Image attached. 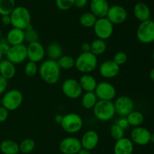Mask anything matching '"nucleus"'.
Instances as JSON below:
<instances>
[{
    "instance_id": "1",
    "label": "nucleus",
    "mask_w": 154,
    "mask_h": 154,
    "mask_svg": "<svg viewBox=\"0 0 154 154\" xmlns=\"http://www.w3.org/2000/svg\"><path fill=\"white\" fill-rule=\"evenodd\" d=\"M38 74L42 79L48 85H55L59 82L61 75V69L57 60L48 59L38 66Z\"/></svg>"
},
{
    "instance_id": "2",
    "label": "nucleus",
    "mask_w": 154,
    "mask_h": 154,
    "mask_svg": "<svg viewBox=\"0 0 154 154\" xmlns=\"http://www.w3.org/2000/svg\"><path fill=\"white\" fill-rule=\"evenodd\" d=\"M98 66L97 56L90 51L81 52L75 59V67L83 74L91 73Z\"/></svg>"
},
{
    "instance_id": "3",
    "label": "nucleus",
    "mask_w": 154,
    "mask_h": 154,
    "mask_svg": "<svg viewBox=\"0 0 154 154\" xmlns=\"http://www.w3.org/2000/svg\"><path fill=\"white\" fill-rule=\"evenodd\" d=\"M11 25L14 28L24 30L31 24V14L23 6H16L11 13Z\"/></svg>"
},
{
    "instance_id": "4",
    "label": "nucleus",
    "mask_w": 154,
    "mask_h": 154,
    "mask_svg": "<svg viewBox=\"0 0 154 154\" xmlns=\"http://www.w3.org/2000/svg\"><path fill=\"white\" fill-rule=\"evenodd\" d=\"M93 110L95 117L102 122L111 120L116 114L114 102L111 101L99 100Z\"/></svg>"
},
{
    "instance_id": "5",
    "label": "nucleus",
    "mask_w": 154,
    "mask_h": 154,
    "mask_svg": "<svg viewBox=\"0 0 154 154\" xmlns=\"http://www.w3.org/2000/svg\"><path fill=\"white\" fill-rule=\"evenodd\" d=\"M23 101V95L22 92L18 89L13 88L3 94L1 104L8 111H14L20 107Z\"/></svg>"
},
{
    "instance_id": "6",
    "label": "nucleus",
    "mask_w": 154,
    "mask_h": 154,
    "mask_svg": "<svg viewBox=\"0 0 154 154\" xmlns=\"http://www.w3.org/2000/svg\"><path fill=\"white\" fill-rule=\"evenodd\" d=\"M84 121L78 113H69L63 116L60 125L66 132L69 134H76L83 128Z\"/></svg>"
},
{
    "instance_id": "7",
    "label": "nucleus",
    "mask_w": 154,
    "mask_h": 154,
    "mask_svg": "<svg viewBox=\"0 0 154 154\" xmlns=\"http://www.w3.org/2000/svg\"><path fill=\"white\" fill-rule=\"evenodd\" d=\"M136 37L143 44L154 42V21L149 19L140 23L137 28Z\"/></svg>"
},
{
    "instance_id": "8",
    "label": "nucleus",
    "mask_w": 154,
    "mask_h": 154,
    "mask_svg": "<svg viewBox=\"0 0 154 154\" xmlns=\"http://www.w3.org/2000/svg\"><path fill=\"white\" fill-rule=\"evenodd\" d=\"M93 28L96 37L105 41L111 38L114 33V24L106 17L98 18Z\"/></svg>"
},
{
    "instance_id": "9",
    "label": "nucleus",
    "mask_w": 154,
    "mask_h": 154,
    "mask_svg": "<svg viewBox=\"0 0 154 154\" xmlns=\"http://www.w3.org/2000/svg\"><path fill=\"white\" fill-rule=\"evenodd\" d=\"M63 95L70 99H77L82 96L83 89L79 81L73 78H69L65 80L61 86Z\"/></svg>"
},
{
    "instance_id": "10",
    "label": "nucleus",
    "mask_w": 154,
    "mask_h": 154,
    "mask_svg": "<svg viewBox=\"0 0 154 154\" xmlns=\"http://www.w3.org/2000/svg\"><path fill=\"white\" fill-rule=\"evenodd\" d=\"M94 92L98 99L102 101H112L117 95V90L115 87L111 83L106 81L98 83Z\"/></svg>"
},
{
    "instance_id": "11",
    "label": "nucleus",
    "mask_w": 154,
    "mask_h": 154,
    "mask_svg": "<svg viewBox=\"0 0 154 154\" xmlns=\"http://www.w3.org/2000/svg\"><path fill=\"white\" fill-rule=\"evenodd\" d=\"M5 57L6 59L15 65L23 63L27 59L26 45L21 44L11 46L10 49L5 54Z\"/></svg>"
},
{
    "instance_id": "12",
    "label": "nucleus",
    "mask_w": 154,
    "mask_h": 154,
    "mask_svg": "<svg viewBox=\"0 0 154 154\" xmlns=\"http://www.w3.org/2000/svg\"><path fill=\"white\" fill-rule=\"evenodd\" d=\"M59 149L63 154H78V152L82 149V146L79 139L69 136L65 137L60 141Z\"/></svg>"
},
{
    "instance_id": "13",
    "label": "nucleus",
    "mask_w": 154,
    "mask_h": 154,
    "mask_svg": "<svg viewBox=\"0 0 154 154\" xmlns=\"http://www.w3.org/2000/svg\"><path fill=\"white\" fill-rule=\"evenodd\" d=\"M26 49L27 59L36 63L42 61L46 55V50L39 41L29 43L26 45Z\"/></svg>"
},
{
    "instance_id": "14",
    "label": "nucleus",
    "mask_w": 154,
    "mask_h": 154,
    "mask_svg": "<svg viewBox=\"0 0 154 154\" xmlns=\"http://www.w3.org/2000/svg\"><path fill=\"white\" fill-rule=\"evenodd\" d=\"M116 113L120 116H127L134 110V102L129 97L120 95L114 101Z\"/></svg>"
},
{
    "instance_id": "15",
    "label": "nucleus",
    "mask_w": 154,
    "mask_h": 154,
    "mask_svg": "<svg viewBox=\"0 0 154 154\" xmlns=\"http://www.w3.org/2000/svg\"><path fill=\"white\" fill-rule=\"evenodd\" d=\"M106 18L114 25H118L126 21L128 18V12L123 6L114 5L109 8Z\"/></svg>"
},
{
    "instance_id": "16",
    "label": "nucleus",
    "mask_w": 154,
    "mask_h": 154,
    "mask_svg": "<svg viewBox=\"0 0 154 154\" xmlns=\"http://www.w3.org/2000/svg\"><path fill=\"white\" fill-rule=\"evenodd\" d=\"M151 132L142 126L135 127L131 131V140L139 146H145L150 142Z\"/></svg>"
},
{
    "instance_id": "17",
    "label": "nucleus",
    "mask_w": 154,
    "mask_h": 154,
    "mask_svg": "<svg viewBox=\"0 0 154 154\" xmlns=\"http://www.w3.org/2000/svg\"><path fill=\"white\" fill-rule=\"evenodd\" d=\"M120 66L113 60H105L99 66V73L105 79H113L117 76L120 72Z\"/></svg>"
},
{
    "instance_id": "18",
    "label": "nucleus",
    "mask_w": 154,
    "mask_h": 154,
    "mask_svg": "<svg viewBox=\"0 0 154 154\" xmlns=\"http://www.w3.org/2000/svg\"><path fill=\"white\" fill-rule=\"evenodd\" d=\"M80 140L82 148L91 151L94 149L99 143V134L95 130H88L83 134Z\"/></svg>"
},
{
    "instance_id": "19",
    "label": "nucleus",
    "mask_w": 154,
    "mask_h": 154,
    "mask_svg": "<svg viewBox=\"0 0 154 154\" xmlns=\"http://www.w3.org/2000/svg\"><path fill=\"white\" fill-rule=\"evenodd\" d=\"M109 8L108 0H91L90 2V11L97 18H105Z\"/></svg>"
},
{
    "instance_id": "20",
    "label": "nucleus",
    "mask_w": 154,
    "mask_h": 154,
    "mask_svg": "<svg viewBox=\"0 0 154 154\" xmlns=\"http://www.w3.org/2000/svg\"><path fill=\"white\" fill-rule=\"evenodd\" d=\"M134 151V143L130 138L122 137L116 140L114 146V154H132Z\"/></svg>"
},
{
    "instance_id": "21",
    "label": "nucleus",
    "mask_w": 154,
    "mask_h": 154,
    "mask_svg": "<svg viewBox=\"0 0 154 154\" xmlns=\"http://www.w3.org/2000/svg\"><path fill=\"white\" fill-rule=\"evenodd\" d=\"M6 39L11 46L23 44V42H25L24 30L13 27L8 32Z\"/></svg>"
},
{
    "instance_id": "22",
    "label": "nucleus",
    "mask_w": 154,
    "mask_h": 154,
    "mask_svg": "<svg viewBox=\"0 0 154 154\" xmlns=\"http://www.w3.org/2000/svg\"><path fill=\"white\" fill-rule=\"evenodd\" d=\"M133 14L140 22L145 21L150 19V9L145 3L138 2L133 8Z\"/></svg>"
},
{
    "instance_id": "23",
    "label": "nucleus",
    "mask_w": 154,
    "mask_h": 154,
    "mask_svg": "<svg viewBox=\"0 0 154 154\" xmlns=\"http://www.w3.org/2000/svg\"><path fill=\"white\" fill-rule=\"evenodd\" d=\"M16 74V65L8 59H3L0 61V75L6 79H11Z\"/></svg>"
},
{
    "instance_id": "24",
    "label": "nucleus",
    "mask_w": 154,
    "mask_h": 154,
    "mask_svg": "<svg viewBox=\"0 0 154 154\" xmlns=\"http://www.w3.org/2000/svg\"><path fill=\"white\" fill-rule=\"evenodd\" d=\"M78 81H79L83 91H84L85 92L94 91L98 84L95 77L90 75V73L83 74L80 77V79Z\"/></svg>"
},
{
    "instance_id": "25",
    "label": "nucleus",
    "mask_w": 154,
    "mask_h": 154,
    "mask_svg": "<svg viewBox=\"0 0 154 154\" xmlns=\"http://www.w3.org/2000/svg\"><path fill=\"white\" fill-rule=\"evenodd\" d=\"M0 151L3 154H18L20 152L19 144L11 139H5L0 143Z\"/></svg>"
},
{
    "instance_id": "26",
    "label": "nucleus",
    "mask_w": 154,
    "mask_h": 154,
    "mask_svg": "<svg viewBox=\"0 0 154 154\" xmlns=\"http://www.w3.org/2000/svg\"><path fill=\"white\" fill-rule=\"evenodd\" d=\"M46 54L51 60H57L62 55H63V50L61 45L56 42H52L47 47Z\"/></svg>"
},
{
    "instance_id": "27",
    "label": "nucleus",
    "mask_w": 154,
    "mask_h": 154,
    "mask_svg": "<svg viewBox=\"0 0 154 154\" xmlns=\"http://www.w3.org/2000/svg\"><path fill=\"white\" fill-rule=\"evenodd\" d=\"M99 101L94 91H87L82 95L81 104L86 110H91Z\"/></svg>"
},
{
    "instance_id": "28",
    "label": "nucleus",
    "mask_w": 154,
    "mask_h": 154,
    "mask_svg": "<svg viewBox=\"0 0 154 154\" xmlns=\"http://www.w3.org/2000/svg\"><path fill=\"white\" fill-rule=\"evenodd\" d=\"M107 50V43L105 40L96 39L90 43V52L96 56L103 54Z\"/></svg>"
},
{
    "instance_id": "29",
    "label": "nucleus",
    "mask_w": 154,
    "mask_h": 154,
    "mask_svg": "<svg viewBox=\"0 0 154 154\" xmlns=\"http://www.w3.org/2000/svg\"><path fill=\"white\" fill-rule=\"evenodd\" d=\"M126 117L127 119L129 125L133 126L134 128L140 126L144 120V116L143 113L140 111H137V110L132 111Z\"/></svg>"
},
{
    "instance_id": "30",
    "label": "nucleus",
    "mask_w": 154,
    "mask_h": 154,
    "mask_svg": "<svg viewBox=\"0 0 154 154\" xmlns=\"http://www.w3.org/2000/svg\"><path fill=\"white\" fill-rule=\"evenodd\" d=\"M97 19L98 18L91 11H87L81 15L79 18V22L81 25L85 28H91V27H93Z\"/></svg>"
},
{
    "instance_id": "31",
    "label": "nucleus",
    "mask_w": 154,
    "mask_h": 154,
    "mask_svg": "<svg viewBox=\"0 0 154 154\" xmlns=\"http://www.w3.org/2000/svg\"><path fill=\"white\" fill-rule=\"evenodd\" d=\"M57 62L61 69H70L75 67V59L70 55H62Z\"/></svg>"
},
{
    "instance_id": "32",
    "label": "nucleus",
    "mask_w": 154,
    "mask_h": 154,
    "mask_svg": "<svg viewBox=\"0 0 154 154\" xmlns=\"http://www.w3.org/2000/svg\"><path fill=\"white\" fill-rule=\"evenodd\" d=\"M15 7V0H0V15H10Z\"/></svg>"
},
{
    "instance_id": "33",
    "label": "nucleus",
    "mask_w": 154,
    "mask_h": 154,
    "mask_svg": "<svg viewBox=\"0 0 154 154\" xmlns=\"http://www.w3.org/2000/svg\"><path fill=\"white\" fill-rule=\"evenodd\" d=\"M20 152L24 154H28L32 152L35 147V142L32 138H26L23 140L19 144Z\"/></svg>"
},
{
    "instance_id": "34",
    "label": "nucleus",
    "mask_w": 154,
    "mask_h": 154,
    "mask_svg": "<svg viewBox=\"0 0 154 154\" xmlns=\"http://www.w3.org/2000/svg\"><path fill=\"white\" fill-rule=\"evenodd\" d=\"M24 36H25V42H26L28 44L38 41L39 39L38 33L33 28L32 24H30L24 30Z\"/></svg>"
},
{
    "instance_id": "35",
    "label": "nucleus",
    "mask_w": 154,
    "mask_h": 154,
    "mask_svg": "<svg viewBox=\"0 0 154 154\" xmlns=\"http://www.w3.org/2000/svg\"><path fill=\"white\" fill-rule=\"evenodd\" d=\"M24 72L28 77H33L38 73V66L35 62L29 60L24 66Z\"/></svg>"
},
{
    "instance_id": "36",
    "label": "nucleus",
    "mask_w": 154,
    "mask_h": 154,
    "mask_svg": "<svg viewBox=\"0 0 154 154\" xmlns=\"http://www.w3.org/2000/svg\"><path fill=\"white\" fill-rule=\"evenodd\" d=\"M110 134H111V137L113 139L117 140L124 137L125 130L120 126H119L117 124H114V125L111 126V129H110Z\"/></svg>"
},
{
    "instance_id": "37",
    "label": "nucleus",
    "mask_w": 154,
    "mask_h": 154,
    "mask_svg": "<svg viewBox=\"0 0 154 154\" xmlns=\"http://www.w3.org/2000/svg\"><path fill=\"white\" fill-rule=\"evenodd\" d=\"M75 0H55L57 8L61 11H68L74 7Z\"/></svg>"
},
{
    "instance_id": "38",
    "label": "nucleus",
    "mask_w": 154,
    "mask_h": 154,
    "mask_svg": "<svg viewBox=\"0 0 154 154\" xmlns=\"http://www.w3.org/2000/svg\"><path fill=\"white\" fill-rule=\"evenodd\" d=\"M113 61L115 62L118 66H122L125 64L128 60V56L124 51H118L116 53L113 57Z\"/></svg>"
},
{
    "instance_id": "39",
    "label": "nucleus",
    "mask_w": 154,
    "mask_h": 154,
    "mask_svg": "<svg viewBox=\"0 0 154 154\" xmlns=\"http://www.w3.org/2000/svg\"><path fill=\"white\" fill-rule=\"evenodd\" d=\"M11 45L8 42L6 38H0V51L3 54V55L5 56L7 54L8 50L10 49Z\"/></svg>"
},
{
    "instance_id": "40",
    "label": "nucleus",
    "mask_w": 154,
    "mask_h": 154,
    "mask_svg": "<svg viewBox=\"0 0 154 154\" xmlns=\"http://www.w3.org/2000/svg\"><path fill=\"white\" fill-rule=\"evenodd\" d=\"M9 116V111L2 106H0V123L5 122Z\"/></svg>"
},
{
    "instance_id": "41",
    "label": "nucleus",
    "mask_w": 154,
    "mask_h": 154,
    "mask_svg": "<svg viewBox=\"0 0 154 154\" xmlns=\"http://www.w3.org/2000/svg\"><path fill=\"white\" fill-rule=\"evenodd\" d=\"M8 80L6 79L5 78H4V77L0 75V95H3L7 90L8 85Z\"/></svg>"
},
{
    "instance_id": "42",
    "label": "nucleus",
    "mask_w": 154,
    "mask_h": 154,
    "mask_svg": "<svg viewBox=\"0 0 154 154\" xmlns=\"http://www.w3.org/2000/svg\"><path fill=\"white\" fill-rule=\"evenodd\" d=\"M116 124H117L119 126H120L124 130L129 128V122H128L127 119H126V117H125V116H121V118L118 119V121H117Z\"/></svg>"
},
{
    "instance_id": "43",
    "label": "nucleus",
    "mask_w": 154,
    "mask_h": 154,
    "mask_svg": "<svg viewBox=\"0 0 154 154\" xmlns=\"http://www.w3.org/2000/svg\"><path fill=\"white\" fill-rule=\"evenodd\" d=\"M88 4V0H75L74 6L78 8H84Z\"/></svg>"
},
{
    "instance_id": "44",
    "label": "nucleus",
    "mask_w": 154,
    "mask_h": 154,
    "mask_svg": "<svg viewBox=\"0 0 154 154\" xmlns=\"http://www.w3.org/2000/svg\"><path fill=\"white\" fill-rule=\"evenodd\" d=\"M1 21H2V23L3 25H5V26L11 25V21L10 15H3V16H2Z\"/></svg>"
},
{
    "instance_id": "45",
    "label": "nucleus",
    "mask_w": 154,
    "mask_h": 154,
    "mask_svg": "<svg viewBox=\"0 0 154 154\" xmlns=\"http://www.w3.org/2000/svg\"><path fill=\"white\" fill-rule=\"evenodd\" d=\"M81 52H89L90 51V43L88 42H84L81 46Z\"/></svg>"
},
{
    "instance_id": "46",
    "label": "nucleus",
    "mask_w": 154,
    "mask_h": 154,
    "mask_svg": "<svg viewBox=\"0 0 154 154\" xmlns=\"http://www.w3.org/2000/svg\"><path fill=\"white\" fill-rule=\"evenodd\" d=\"M63 116H62V115L60 114H57L56 115L55 118H54V120H55V122H57V123L60 124L61 123L62 120H63Z\"/></svg>"
},
{
    "instance_id": "47",
    "label": "nucleus",
    "mask_w": 154,
    "mask_h": 154,
    "mask_svg": "<svg viewBox=\"0 0 154 154\" xmlns=\"http://www.w3.org/2000/svg\"><path fill=\"white\" fill-rule=\"evenodd\" d=\"M78 154H92V153L90 150H87V149L82 148V149L78 152Z\"/></svg>"
},
{
    "instance_id": "48",
    "label": "nucleus",
    "mask_w": 154,
    "mask_h": 154,
    "mask_svg": "<svg viewBox=\"0 0 154 154\" xmlns=\"http://www.w3.org/2000/svg\"><path fill=\"white\" fill-rule=\"evenodd\" d=\"M149 75H150V79L154 82V67L150 71V74H149Z\"/></svg>"
},
{
    "instance_id": "49",
    "label": "nucleus",
    "mask_w": 154,
    "mask_h": 154,
    "mask_svg": "<svg viewBox=\"0 0 154 154\" xmlns=\"http://www.w3.org/2000/svg\"><path fill=\"white\" fill-rule=\"evenodd\" d=\"M150 142L154 143V133H153V134L151 133V135H150Z\"/></svg>"
},
{
    "instance_id": "50",
    "label": "nucleus",
    "mask_w": 154,
    "mask_h": 154,
    "mask_svg": "<svg viewBox=\"0 0 154 154\" xmlns=\"http://www.w3.org/2000/svg\"><path fill=\"white\" fill-rule=\"evenodd\" d=\"M3 57H4V55H3L2 53L0 51V61H2V60H3Z\"/></svg>"
},
{
    "instance_id": "51",
    "label": "nucleus",
    "mask_w": 154,
    "mask_h": 154,
    "mask_svg": "<svg viewBox=\"0 0 154 154\" xmlns=\"http://www.w3.org/2000/svg\"><path fill=\"white\" fill-rule=\"evenodd\" d=\"M152 57H153V62H154V50H153V54H152Z\"/></svg>"
},
{
    "instance_id": "52",
    "label": "nucleus",
    "mask_w": 154,
    "mask_h": 154,
    "mask_svg": "<svg viewBox=\"0 0 154 154\" xmlns=\"http://www.w3.org/2000/svg\"><path fill=\"white\" fill-rule=\"evenodd\" d=\"M1 36H2V31H1V29H0V38H1Z\"/></svg>"
}]
</instances>
